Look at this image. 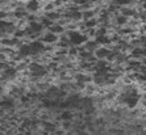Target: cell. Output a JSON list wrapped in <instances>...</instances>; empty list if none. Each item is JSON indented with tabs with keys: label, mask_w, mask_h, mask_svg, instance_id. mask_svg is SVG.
Here are the masks:
<instances>
[{
	"label": "cell",
	"mask_w": 146,
	"mask_h": 135,
	"mask_svg": "<svg viewBox=\"0 0 146 135\" xmlns=\"http://www.w3.org/2000/svg\"><path fill=\"white\" fill-rule=\"evenodd\" d=\"M25 9L29 13H36L37 11L41 9V4L38 0H28L25 1Z\"/></svg>",
	"instance_id": "obj_2"
},
{
	"label": "cell",
	"mask_w": 146,
	"mask_h": 135,
	"mask_svg": "<svg viewBox=\"0 0 146 135\" xmlns=\"http://www.w3.org/2000/svg\"><path fill=\"white\" fill-rule=\"evenodd\" d=\"M108 53H109V49L107 47V46H99V47L94 51V55H95L96 59H106Z\"/></svg>",
	"instance_id": "obj_4"
},
{
	"label": "cell",
	"mask_w": 146,
	"mask_h": 135,
	"mask_svg": "<svg viewBox=\"0 0 146 135\" xmlns=\"http://www.w3.org/2000/svg\"><path fill=\"white\" fill-rule=\"evenodd\" d=\"M82 46H83V49H84V50L90 51V53H94V51L99 47V43L96 42L95 40H86L84 42L82 43Z\"/></svg>",
	"instance_id": "obj_3"
},
{
	"label": "cell",
	"mask_w": 146,
	"mask_h": 135,
	"mask_svg": "<svg viewBox=\"0 0 146 135\" xmlns=\"http://www.w3.org/2000/svg\"><path fill=\"white\" fill-rule=\"evenodd\" d=\"M129 58L132 59H142L146 58V47H141V46H133L129 51Z\"/></svg>",
	"instance_id": "obj_1"
},
{
	"label": "cell",
	"mask_w": 146,
	"mask_h": 135,
	"mask_svg": "<svg viewBox=\"0 0 146 135\" xmlns=\"http://www.w3.org/2000/svg\"><path fill=\"white\" fill-rule=\"evenodd\" d=\"M46 30H49V32H51V33H54V34H57V36H59L61 33H63V32H65V26H62V25L57 24V22H53L50 26L46 28Z\"/></svg>",
	"instance_id": "obj_5"
}]
</instances>
